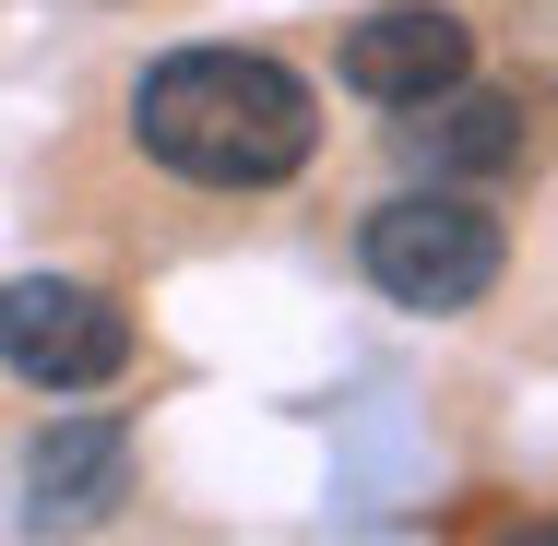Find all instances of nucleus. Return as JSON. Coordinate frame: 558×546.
I'll return each instance as SVG.
<instances>
[{
    "mask_svg": "<svg viewBox=\"0 0 558 546\" xmlns=\"http://www.w3.org/2000/svg\"><path fill=\"white\" fill-rule=\"evenodd\" d=\"M131 143L191 191H286L322 155V108L262 48H167L131 84Z\"/></svg>",
    "mask_w": 558,
    "mask_h": 546,
    "instance_id": "obj_1",
    "label": "nucleus"
},
{
    "mask_svg": "<svg viewBox=\"0 0 558 546\" xmlns=\"http://www.w3.org/2000/svg\"><path fill=\"white\" fill-rule=\"evenodd\" d=\"M356 274L392 298V310H475V298H499V274H511V238L487 203H463V191H404V203H380V215L356 226Z\"/></svg>",
    "mask_w": 558,
    "mask_h": 546,
    "instance_id": "obj_2",
    "label": "nucleus"
},
{
    "mask_svg": "<svg viewBox=\"0 0 558 546\" xmlns=\"http://www.w3.org/2000/svg\"><path fill=\"white\" fill-rule=\"evenodd\" d=\"M0 368L36 392H96L131 368V310L72 274H12L0 286Z\"/></svg>",
    "mask_w": 558,
    "mask_h": 546,
    "instance_id": "obj_3",
    "label": "nucleus"
},
{
    "mask_svg": "<svg viewBox=\"0 0 558 546\" xmlns=\"http://www.w3.org/2000/svg\"><path fill=\"white\" fill-rule=\"evenodd\" d=\"M463 72H475V24L440 0H380L344 24V96H368V108H416Z\"/></svg>",
    "mask_w": 558,
    "mask_h": 546,
    "instance_id": "obj_4",
    "label": "nucleus"
},
{
    "mask_svg": "<svg viewBox=\"0 0 558 546\" xmlns=\"http://www.w3.org/2000/svg\"><path fill=\"white\" fill-rule=\"evenodd\" d=\"M131 499V428L119 416H60L24 451V523L36 535H96Z\"/></svg>",
    "mask_w": 558,
    "mask_h": 546,
    "instance_id": "obj_5",
    "label": "nucleus"
},
{
    "mask_svg": "<svg viewBox=\"0 0 558 546\" xmlns=\"http://www.w3.org/2000/svg\"><path fill=\"white\" fill-rule=\"evenodd\" d=\"M392 119H404V155L440 167V179H499L523 155V108L487 96V84H440V96H416V108H392Z\"/></svg>",
    "mask_w": 558,
    "mask_h": 546,
    "instance_id": "obj_6",
    "label": "nucleus"
},
{
    "mask_svg": "<svg viewBox=\"0 0 558 546\" xmlns=\"http://www.w3.org/2000/svg\"><path fill=\"white\" fill-rule=\"evenodd\" d=\"M499 546H558V523H523V535H499Z\"/></svg>",
    "mask_w": 558,
    "mask_h": 546,
    "instance_id": "obj_7",
    "label": "nucleus"
}]
</instances>
